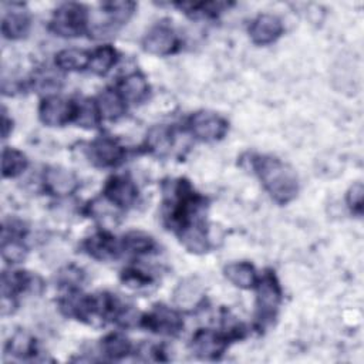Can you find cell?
<instances>
[{
    "label": "cell",
    "mask_w": 364,
    "mask_h": 364,
    "mask_svg": "<svg viewBox=\"0 0 364 364\" xmlns=\"http://www.w3.org/2000/svg\"><path fill=\"white\" fill-rule=\"evenodd\" d=\"M28 166L27 156L14 148L4 146L1 152V175L3 178H16Z\"/></svg>",
    "instance_id": "4316f807"
},
{
    "label": "cell",
    "mask_w": 364,
    "mask_h": 364,
    "mask_svg": "<svg viewBox=\"0 0 364 364\" xmlns=\"http://www.w3.org/2000/svg\"><path fill=\"white\" fill-rule=\"evenodd\" d=\"M74 102H75V109H74L73 122L84 128H95L102 119L100 109L97 107V101L91 98H82Z\"/></svg>",
    "instance_id": "83f0119b"
},
{
    "label": "cell",
    "mask_w": 364,
    "mask_h": 364,
    "mask_svg": "<svg viewBox=\"0 0 364 364\" xmlns=\"http://www.w3.org/2000/svg\"><path fill=\"white\" fill-rule=\"evenodd\" d=\"M90 161L100 168H114L125 158V149L114 138L98 136L87 149Z\"/></svg>",
    "instance_id": "7c38bea8"
},
{
    "label": "cell",
    "mask_w": 364,
    "mask_h": 364,
    "mask_svg": "<svg viewBox=\"0 0 364 364\" xmlns=\"http://www.w3.org/2000/svg\"><path fill=\"white\" fill-rule=\"evenodd\" d=\"M122 252L131 253L135 256L149 255L156 249V243L152 236L141 230H131L121 239Z\"/></svg>",
    "instance_id": "cb8c5ba5"
},
{
    "label": "cell",
    "mask_w": 364,
    "mask_h": 364,
    "mask_svg": "<svg viewBox=\"0 0 364 364\" xmlns=\"http://www.w3.org/2000/svg\"><path fill=\"white\" fill-rule=\"evenodd\" d=\"M282 303V289L273 272H266L256 283V316L262 324L276 317Z\"/></svg>",
    "instance_id": "277c9868"
},
{
    "label": "cell",
    "mask_w": 364,
    "mask_h": 364,
    "mask_svg": "<svg viewBox=\"0 0 364 364\" xmlns=\"http://www.w3.org/2000/svg\"><path fill=\"white\" fill-rule=\"evenodd\" d=\"M189 132L199 141L210 142L223 138L228 132V121L212 111H196L188 121Z\"/></svg>",
    "instance_id": "5b68a950"
},
{
    "label": "cell",
    "mask_w": 364,
    "mask_h": 364,
    "mask_svg": "<svg viewBox=\"0 0 364 364\" xmlns=\"http://www.w3.org/2000/svg\"><path fill=\"white\" fill-rule=\"evenodd\" d=\"M82 249L88 256L100 262L114 260L122 252L121 240H117V237L107 230H98L90 235L82 242Z\"/></svg>",
    "instance_id": "4fadbf2b"
},
{
    "label": "cell",
    "mask_w": 364,
    "mask_h": 364,
    "mask_svg": "<svg viewBox=\"0 0 364 364\" xmlns=\"http://www.w3.org/2000/svg\"><path fill=\"white\" fill-rule=\"evenodd\" d=\"M139 323L149 331L162 336H175L183 327V320L181 314L176 310L164 304H158L149 313L144 314L139 318Z\"/></svg>",
    "instance_id": "52a82bcc"
},
{
    "label": "cell",
    "mask_w": 364,
    "mask_h": 364,
    "mask_svg": "<svg viewBox=\"0 0 364 364\" xmlns=\"http://www.w3.org/2000/svg\"><path fill=\"white\" fill-rule=\"evenodd\" d=\"M58 81H60L58 75L51 71H46V73L41 71L33 80L36 87H38L40 90H47V91L53 90V88H58Z\"/></svg>",
    "instance_id": "836d02e7"
},
{
    "label": "cell",
    "mask_w": 364,
    "mask_h": 364,
    "mask_svg": "<svg viewBox=\"0 0 364 364\" xmlns=\"http://www.w3.org/2000/svg\"><path fill=\"white\" fill-rule=\"evenodd\" d=\"M11 129H13V121H11V118L7 117V112L3 108V114H1V136H3V139H6L9 136Z\"/></svg>",
    "instance_id": "e575fe53"
},
{
    "label": "cell",
    "mask_w": 364,
    "mask_h": 364,
    "mask_svg": "<svg viewBox=\"0 0 364 364\" xmlns=\"http://www.w3.org/2000/svg\"><path fill=\"white\" fill-rule=\"evenodd\" d=\"M117 61H118L117 50L109 44H104L91 53L88 68L97 75H105L111 71V68L117 64Z\"/></svg>",
    "instance_id": "484cf974"
},
{
    "label": "cell",
    "mask_w": 364,
    "mask_h": 364,
    "mask_svg": "<svg viewBox=\"0 0 364 364\" xmlns=\"http://www.w3.org/2000/svg\"><path fill=\"white\" fill-rule=\"evenodd\" d=\"M101 353L109 360H121L131 354L132 344L128 337L121 333H109L100 343Z\"/></svg>",
    "instance_id": "d4e9b609"
},
{
    "label": "cell",
    "mask_w": 364,
    "mask_h": 364,
    "mask_svg": "<svg viewBox=\"0 0 364 364\" xmlns=\"http://www.w3.org/2000/svg\"><path fill=\"white\" fill-rule=\"evenodd\" d=\"M44 186L46 191L53 195L67 196L75 192L78 179L71 171L63 166H48L44 171Z\"/></svg>",
    "instance_id": "2e32d148"
},
{
    "label": "cell",
    "mask_w": 364,
    "mask_h": 364,
    "mask_svg": "<svg viewBox=\"0 0 364 364\" xmlns=\"http://www.w3.org/2000/svg\"><path fill=\"white\" fill-rule=\"evenodd\" d=\"M104 198L119 209L131 208L138 199V188L127 175H114L104 185Z\"/></svg>",
    "instance_id": "8fae6325"
},
{
    "label": "cell",
    "mask_w": 364,
    "mask_h": 364,
    "mask_svg": "<svg viewBox=\"0 0 364 364\" xmlns=\"http://www.w3.org/2000/svg\"><path fill=\"white\" fill-rule=\"evenodd\" d=\"M91 53L82 48H64L55 54L54 63L63 71H81L88 68Z\"/></svg>",
    "instance_id": "603a6c76"
},
{
    "label": "cell",
    "mask_w": 364,
    "mask_h": 364,
    "mask_svg": "<svg viewBox=\"0 0 364 364\" xmlns=\"http://www.w3.org/2000/svg\"><path fill=\"white\" fill-rule=\"evenodd\" d=\"M43 282L38 276L24 272H3L1 274V314L13 313L17 303L16 299L23 293H40Z\"/></svg>",
    "instance_id": "3957f363"
},
{
    "label": "cell",
    "mask_w": 364,
    "mask_h": 364,
    "mask_svg": "<svg viewBox=\"0 0 364 364\" xmlns=\"http://www.w3.org/2000/svg\"><path fill=\"white\" fill-rule=\"evenodd\" d=\"M363 198H364L363 183L361 182L353 183L347 191L346 202H347V206L350 208V210L358 216L363 213Z\"/></svg>",
    "instance_id": "d6a6232c"
},
{
    "label": "cell",
    "mask_w": 364,
    "mask_h": 364,
    "mask_svg": "<svg viewBox=\"0 0 364 364\" xmlns=\"http://www.w3.org/2000/svg\"><path fill=\"white\" fill-rule=\"evenodd\" d=\"M75 102L60 95L44 97L38 107L40 121L47 127H61L74 119Z\"/></svg>",
    "instance_id": "30bf717a"
},
{
    "label": "cell",
    "mask_w": 364,
    "mask_h": 364,
    "mask_svg": "<svg viewBox=\"0 0 364 364\" xmlns=\"http://www.w3.org/2000/svg\"><path fill=\"white\" fill-rule=\"evenodd\" d=\"M121 279L122 282L132 287V289H141V287H145V286H149V283L152 282L151 276L146 274L145 272L142 270H138L135 267H128V269H124L122 270V274H121Z\"/></svg>",
    "instance_id": "1f68e13d"
},
{
    "label": "cell",
    "mask_w": 364,
    "mask_h": 364,
    "mask_svg": "<svg viewBox=\"0 0 364 364\" xmlns=\"http://www.w3.org/2000/svg\"><path fill=\"white\" fill-rule=\"evenodd\" d=\"M57 280L61 287H65L67 290H75L84 280V272L80 267L70 264L60 270Z\"/></svg>",
    "instance_id": "4dcf8cb0"
},
{
    "label": "cell",
    "mask_w": 364,
    "mask_h": 364,
    "mask_svg": "<svg viewBox=\"0 0 364 364\" xmlns=\"http://www.w3.org/2000/svg\"><path fill=\"white\" fill-rule=\"evenodd\" d=\"M205 289L198 277H186L179 282L173 291V301L181 309H193L203 299Z\"/></svg>",
    "instance_id": "e0dca14e"
},
{
    "label": "cell",
    "mask_w": 364,
    "mask_h": 364,
    "mask_svg": "<svg viewBox=\"0 0 364 364\" xmlns=\"http://www.w3.org/2000/svg\"><path fill=\"white\" fill-rule=\"evenodd\" d=\"M1 34L7 40L24 38L31 26L30 14L21 3L1 4Z\"/></svg>",
    "instance_id": "9c48e42d"
},
{
    "label": "cell",
    "mask_w": 364,
    "mask_h": 364,
    "mask_svg": "<svg viewBox=\"0 0 364 364\" xmlns=\"http://www.w3.org/2000/svg\"><path fill=\"white\" fill-rule=\"evenodd\" d=\"M6 351L18 357V358H28L33 357L37 351L36 340L27 333H16L6 346Z\"/></svg>",
    "instance_id": "f546056e"
},
{
    "label": "cell",
    "mask_w": 364,
    "mask_h": 364,
    "mask_svg": "<svg viewBox=\"0 0 364 364\" xmlns=\"http://www.w3.org/2000/svg\"><path fill=\"white\" fill-rule=\"evenodd\" d=\"M97 107L100 109L101 118L105 119H118L121 118L127 111V102L122 98V95L118 92V90L105 88L100 92L97 97Z\"/></svg>",
    "instance_id": "ffe728a7"
},
{
    "label": "cell",
    "mask_w": 364,
    "mask_h": 364,
    "mask_svg": "<svg viewBox=\"0 0 364 364\" xmlns=\"http://www.w3.org/2000/svg\"><path fill=\"white\" fill-rule=\"evenodd\" d=\"M90 24L88 9L81 3H63L50 20V30L60 37H78Z\"/></svg>",
    "instance_id": "7a4b0ae2"
},
{
    "label": "cell",
    "mask_w": 364,
    "mask_h": 364,
    "mask_svg": "<svg viewBox=\"0 0 364 364\" xmlns=\"http://www.w3.org/2000/svg\"><path fill=\"white\" fill-rule=\"evenodd\" d=\"M225 277L239 289H252L257 283V273L249 262H232L223 267Z\"/></svg>",
    "instance_id": "d6986e66"
},
{
    "label": "cell",
    "mask_w": 364,
    "mask_h": 364,
    "mask_svg": "<svg viewBox=\"0 0 364 364\" xmlns=\"http://www.w3.org/2000/svg\"><path fill=\"white\" fill-rule=\"evenodd\" d=\"M179 47V38L168 23H156L152 26L142 38V48L154 55H169L173 54Z\"/></svg>",
    "instance_id": "ba28073f"
},
{
    "label": "cell",
    "mask_w": 364,
    "mask_h": 364,
    "mask_svg": "<svg viewBox=\"0 0 364 364\" xmlns=\"http://www.w3.org/2000/svg\"><path fill=\"white\" fill-rule=\"evenodd\" d=\"M176 7L193 17H215L228 10L230 3L226 1H200V3H176Z\"/></svg>",
    "instance_id": "f1b7e54d"
},
{
    "label": "cell",
    "mask_w": 364,
    "mask_h": 364,
    "mask_svg": "<svg viewBox=\"0 0 364 364\" xmlns=\"http://www.w3.org/2000/svg\"><path fill=\"white\" fill-rule=\"evenodd\" d=\"M176 233L179 236L181 243L192 253H205L210 247L209 237L202 222L189 225Z\"/></svg>",
    "instance_id": "44dd1931"
},
{
    "label": "cell",
    "mask_w": 364,
    "mask_h": 364,
    "mask_svg": "<svg viewBox=\"0 0 364 364\" xmlns=\"http://www.w3.org/2000/svg\"><path fill=\"white\" fill-rule=\"evenodd\" d=\"M228 347V334L218 333L210 328L198 330L191 341L192 351L205 360L219 358Z\"/></svg>",
    "instance_id": "5bb4252c"
},
{
    "label": "cell",
    "mask_w": 364,
    "mask_h": 364,
    "mask_svg": "<svg viewBox=\"0 0 364 364\" xmlns=\"http://www.w3.org/2000/svg\"><path fill=\"white\" fill-rule=\"evenodd\" d=\"M144 145L149 154L164 156L172 149L173 132L168 125L152 127L146 134Z\"/></svg>",
    "instance_id": "7402d4cb"
},
{
    "label": "cell",
    "mask_w": 364,
    "mask_h": 364,
    "mask_svg": "<svg viewBox=\"0 0 364 364\" xmlns=\"http://www.w3.org/2000/svg\"><path fill=\"white\" fill-rule=\"evenodd\" d=\"M101 11L105 17L104 21H94L92 33L98 34L97 37L108 36L117 31L122 24H125L136 9L134 1H104L101 3Z\"/></svg>",
    "instance_id": "8992f818"
},
{
    "label": "cell",
    "mask_w": 364,
    "mask_h": 364,
    "mask_svg": "<svg viewBox=\"0 0 364 364\" xmlns=\"http://www.w3.org/2000/svg\"><path fill=\"white\" fill-rule=\"evenodd\" d=\"M283 34L282 20L269 13L259 14L249 26V37L256 46H267L274 43Z\"/></svg>",
    "instance_id": "9a60e30c"
},
{
    "label": "cell",
    "mask_w": 364,
    "mask_h": 364,
    "mask_svg": "<svg viewBox=\"0 0 364 364\" xmlns=\"http://www.w3.org/2000/svg\"><path fill=\"white\" fill-rule=\"evenodd\" d=\"M252 166L270 198L279 205H287L299 193L296 171L284 161L272 155H256Z\"/></svg>",
    "instance_id": "6da1fadb"
},
{
    "label": "cell",
    "mask_w": 364,
    "mask_h": 364,
    "mask_svg": "<svg viewBox=\"0 0 364 364\" xmlns=\"http://www.w3.org/2000/svg\"><path fill=\"white\" fill-rule=\"evenodd\" d=\"M117 90L122 95L125 102L136 104L148 97L149 84L141 73H131L119 81Z\"/></svg>",
    "instance_id": "ac0fdd59"
}]
</instances>
